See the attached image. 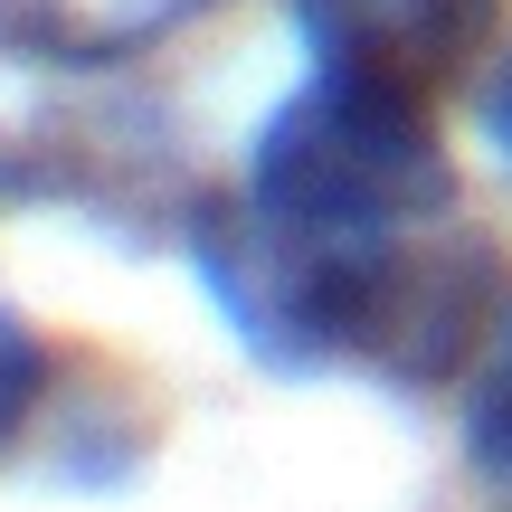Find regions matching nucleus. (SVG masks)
Returning <instances> with one entry per match:
<instances>
[{"mask_svg":"<svg viewBox=\"0 0 512 512\" xmlns=\"http://www.w3.org/2000/svg\"><path fill=\"white\" fill-rule=\"evenodd\" d=\"M484 133H494V152L512 162V48L494 57V76H484Z\"/></svg>","mask_w":512,"mask_h":512,"instance_id":"423d86ee","label":"nucleus"},{"mask_svg":"<svg viewBox=\"0 0 512 512\" xmlns=\"http://www.w3.org/2000/svg\"><path fill=\"white\" fill-rule=\"evenodd\" d=\"M48 408V342L0 304V456L29 437V418Z\"/></svg>","mask_w":512,"mask_h":512,"instance_id":"39448f33","label":"nucleus"},{"mask_svg":"<svg viewBox=\"0 0 512 512\" xmlns=\"http://www.w3.org/2000/svg\"><path fill=\"white\" fill-rule=\"evenodd\" d=\"M285 29L323 76H361L427 105L503 48V0H285Z\"/></svg>","mask_w":512,"mask_h":512,"instance_id":"f03ea898","label":"nucleus"},{"mask_svg":"<svg viewBox=\"0 0 512 512\" xmlns=\"http://www.w3.org/2000/svg\"><path fill=\"white\" fill-rule=\"evenodd\" d=\"M228 10V0H0V57L19 67H114L162 48L171 29Z\"/></svg>","mask_w":512,"mask_h":512,"instance_id":"7ed1b4c3","label":"nucleus"},{"mask_svg":"<svg viewBox=\"0 0 512 512\" xmlns=\"http://www.w3.org/2000/svg\"><path fill=\"white\" fill-rule=\"evenodd\" d=\"M465 465L512 494V294H503L494 332H484L475 370H465Z\"/></svg>","mask_w":512,"mask_h":512,"instance_id":"20e7f679","label":"nucleus"},{"mask_svg":"<svg viewBox=\"0 0 512 512\" xmlns=\"http://www.w3.org/2000/svg\"><path fill=\"white\" fill-rule=\"evenodd\" d=\"M0 181H10V171H0Z\"/></svg>","mask_w":512,"mask_h":512,"instance_id":"0eeeda50","label":"nucleus"},{"mask_svg":"<svg viewBox=\"0 0 512 512\" xmlns=\"http://www.w3.org/2000/svg\"><path fill=\"white\" fill-rule=\"evenodd\" d=\"M209 313L285 380L475 370L503 266L456 219V162L418 95L313 67L247 143V190L181 219Z\"/></svg>","mask_w":512,"mask_h":512,"instance_id":"f257e3e1","label":"nucleus"}]
</instances>
